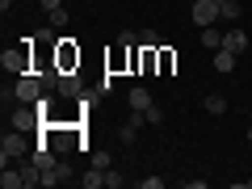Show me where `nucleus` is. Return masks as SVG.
<instances>
[{"label":"nucleus","mask_w":252,"mask_h":189,"mask_svg":"<svg viewBox=\"0 0 252 189\" xmlns=\"http://www.w3.org/2000/svg\"><path fill=\"white\" fill-rule=\"evenodd\" d=\"M135 135H139L135 122H122V126H118V143H135Z\"/></svg>","instance_id":"nucleus-15"},{"label":"nucleus","mask_w":252,"mask_h":189,"mask_svg":"<svg viewBox=\"0 0 252 189\" xmlns=\"http://www.w3.org/2000/svg\"><path fill=\"white\" fill-rule=\"evenodd\" d=\"M147 122H152V126H160V122H164V109H156V105H152V109H147Z\"/></svg>","instance_id":"nucleus-25"},{"label":"nucleus","mask_w":252,"mask_h":189,"mask_svg":"<svg viewBox=\"0 0 252 189\" xmlns=\"http://www.w3.org/2000/svg\"><path fill=\"white\" fill-rule=\"evenodd\" d=\"M55 67L59 72H80V51L67 38H59V46H55Z\"/></svg>","instance_id":"nucleus-7"},{"label":"nucleus","mask_w":252,"mask_h":189,"mask_svg":"<svg viewBox=\"0 0 252 189\" xmlns=\"http://www.w3.org/2000/svg\"><path fill=\"white\" fill-rule=\"evenodd\" d=\"M206 109H210V114H227V97H219V93L206 97Z\"/></svg>","instance_id":"nucleus-19"},{"label":"nucleus","mask_w":252,"mask_h":189,"mask_svg":"<svg viewBox=\"0 0 252 189\" xmlns=\"http://www.w3.org/2000/svg\"><path fill=\"white\" fill-rule=\"evenodd\" d=\"M21 156H30L26 130H9V135H4V143H0V164H13V160H21Z\"/></svg>","instance_id":"nucleus-3"},{"label":"nucleus","mask_w":252,"mask_h":189,"mask_svg":"<svg viewBox=\"0 0 252 189\" xmlns=\"http://www.w3.org/2000/svg\"><path fill=\"white\" fill-rule=\"evenodd\" d=\"M139 46H152V51H160V46H164V38L156 34V30H143V38H139Z\"/></svg>","instance_id":"nucleus-17"},{"label":"nucleus","mask_w":252,"mask_h":189,"mask_svg":"<svg viewBox=\"0 0 252 189\" xmlns=\"http://www.w3.org/2000/svg\"><path fill=\"white\" fill-rule=\"evenodd\" d=\"M46 17H51V26H55V30H63V26H67V9H51Z\"/></svg>","instance_id":"nucleus-21"},{"label":"nucleus","mask_w":252,"mask_h":189,"mask_svg":"<svg viewBox=\"0 0 252 189\" xmlns=\"http://www.w3.org/2000/svg\"><path fill=\"white\" fill-rule=\"evenodd\" d=\"M202 46H206V51H219V46H223V30L219 26H202V38H198Z\"/></svg>","instance_id":"nucleus-12"},{"label":"nucleus","mask_w":252,"mask_h":189,"mask_svg":"<svg viewBox=\"0 0 252 189\" xmlns=\"http://www.w3.org/2000/svg\"><path fill=\"white\" fill-rule=\"evenodd\" d=\"M223 46H227L231 55H244V51H248V34H244V30H227V34H223Z\"/></svg>","instance_id":"nucleus-10"},{"label":"nucleus","mask_w":252,"mask_h":189,"mask_svg":"<svg viewBox=\"0 0 252 189\" xmlns=\"http://www.w3.org/2000/svg\"><path fill=\"white\" fill-rule=\"evenodd\" d=\"M189 17H193V26H219L223 21V13H219V0H193V9H189Z\"/></svg>","instance_id":"nucleus-6"},{"label":"nucleus","mask_w":252,"mask_h":189,"mask_svg":"<svg viewBox=\"0 0 252 189\" xmlns=\"http://www.w3.org/2000/svg\"><path fill=\"white\" fill-rule=\"evenodd\" d=\"M0 67L9 76H26L30 72V46H9V51L0 55Z\"/></svg>","instance_id":"nucleus-4"},{"label":"nucleus","mask_w":252,"mask_h":189,"mask_svg":"<svg viewBox=\"0 0 252 189\" xmlns=\"http://www.w3.org/2000/svg\"><path fill=\"white\" fill-rule=\"evenodd\" d=\"M130 109H152V93L147 89H130Z\"/></svg>","instance_id":"nucleus-14"},{"label":"nucleus","mask_w":252,"mask_h":189,"mask_svg":"<svg viewBox=\"0 0 252 189\" xmlns=\"http://www.w3.org/2000/svg\"><path fill=\"white\" fill-rule=\"evenodd\" d=\"M80 185H84V189H105V168H89V172L80 177Z\"/></svg>","instance_id":"nucleus-13"},{"label":"nucleus","mask_w":252,"mask_h":189,"mask_svg":"<svg viewBox=\"0 0 252 189\" xmlns=\"http://www.w3.org/2000/svg\"><path fill=\"white\" fill-rule=\"evenodd\" d=\"M118 42H122V46H139V38L130 34V30H122V34H118Z\"/></svg>","instance_id":"nucleus-24"},{"label":"nucleus","mask_w":252,"mask_h":189,"mask_svg":"<svg viewBox=\"0 0 252 189\" xmlns=\"http://www.w3.org/2000/svg\"><path fill=\"white\" fill-rule=\"evenodd\" d=\"M219 13H223V21H235L240 17V4L235 0H219Z\"/></svg>","instance_id":"nucleus-16"},{"label":"nucleus","mask_w":252,"mask_h":189,"mask_svg":"<svg viewBox=\"0 0 252 189\" xmlns=\"http://www.w3.org/2000/svg\"><path fill=\"white\" fill-rule=\"evenodd\" d=\"M46 126V118H42V109L38 105H21V109H13V130H42Z\"/></svg>","instance_id":"nucleus-5"},{"label":"nucleus","mask_w":252,"mask_h":189,"mask_svg":"<svg viewBox=\"0 0 252 189\" xmlns=\"http://www.w3.org/2000/svg\"><path fill=\"white\" fill-rule=\"evenodd\" d=\"M42 80H38V76H17V84H13V101H17V105H38V101H42Z\"/></svg>","instance_id":"nucleus-2"},{"label":"nucleus","mask_w":252,"mask_h":189,"mask_svg":"<svg viewBox=\"0 0 252 189\" xmlns=\"http://www.w3.org/2000/svg\"><path fill=\"white\" fill-rule=\"evenodd\" d=\"M210 59H215L219 72H235V59H240V55H231L227 46H219V51H210Z\"/></svg>","instance_id":"nucleus-11"},{"label":"nucleus","mask_w":252,"mask_h":189,"mask_svg":"<svg viewBox=\"0 0 252 189\" xmlns=\"http://www.w3.org/2000/svg\"><path fill=\"white\" fill-rule=\"evenodd\" d=\"M42 139H46V143H51L59 156H67V152L76 147V139H80V130H72V126H55V122H46V126H42Z\"/></svg>","instance_id":"nucleus-1"},{"label":"nucleus","mask_w":252,"mask_h":189,"mask_svg":"<svg viewBox=\"0 0 252 189\" xmlns=\"http://www.w3.org/2000/svg\"><path fill=\"white\" fill-rule=\"evenodd\" d=\"M55 93H63V97H80V93H84L80 72H59V89H55Z\"/></svg>","instance_id":"nucleus-9"},{"label":"nucleus","mask_w":252,"mask_h":189,"mask_svg":"<svg viewBox=\"0 0 252 189\" xmlns=\"http://www.w3.org/2000/svg\"><path fill=\"white\" fill-rule=\"evenodd\" d=\"M34 42H42V46H59V34H55V26H42V34H38Z\"/></svg>","instance_id":"nucleus-18"},{"label":"nucleus","mask_w":252,"mask_h":189,"mask_svg":"<svg viewBox=\"0 0 252 189\" xmlns=\"http://www.w3.org/2000/svg\"><path fill=\"white\" fill-rule=\"evenodd\" d=\"M172 67H177V55H172V51H164V46H160V72H172Z\"/></svg>","instance_id":"nucleus-20"},{"label":"nucleus","mask_w":252,"mask_h":189,"mask_svg":"<svg viewBox=\"0 0 252 189\" xmlns=\"http://www.w3.org/2000/svg\"><path fill=\"white\" fill-rule=\"evenodd\" d=\"M67 181H76V177H72V164L59 160V164H55V168L42 177V189H51V185H67Z\"/></svg>","instance_id":"nucleus-8"},{"label":"nucleus","mask_w":252,"mask_h":189,"mask_svg":"<svg viewBox=\"0 0 252 189\" xmlns=\"http://www.w3.org/2000/svg\"><path fill=\"white\" fill-rule=\"evenodd\" d=\"M93 168H109V152H93Z\"/></svg>","instance_id":"nucleus-23"},{"label":"nucleus","mask_w":252,"mask_h":189,"mask_svg":"<svg viewBox=\"0 0 252 189\" xmlns=\"http://www.w3.org/2000/svg\"><path fill=\"white\" fill-rule=\"evenodd\" d=\"M139 189H164V177H143V181H139Z\"/></svg>","instance_id":"nucleus-22"},{"label":"nucleus","mask_w":252,"mask_h":189,"mask_svg":"<svg viewBox=\"0 0 252 189\" xmlns=\"http://www.w3.org/2000/svg\"><path fill=\"white\" fill-rule=\"evenodd\" d=\"M38 4H42L46 13H51V9H63V0H38Z\"/></svg>","instance_id":"nucleus-26"}]
</instances>
